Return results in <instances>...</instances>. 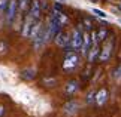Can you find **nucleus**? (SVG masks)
<instances>
[{
	"instance_id": "nucleus-1",
	"label": "nucleus",
	"mask_w": 121,
	"mask_h": 117,
	"mask_svg": "<svg viewBox=\"0 0 121 117\" xmlns=\"http://www.w3.org/2000/svg\"><path fill=\"white\" fill-rule=\"evenodd\" d=\"M82 36H84V31L81 27H76V28L72 30V34H70V42H69V46L64 50H79L81 49V45H82Z\"/></svg>"
},
{
	"instance_id": "nucleus-2",
	"label": "nucleus",
	"mask_w": 121,
	"mask_h": 117,
	"mask_svg": "<svg viewBox=\"0 0 121 117\" xmlns=\"http://www.w3.org/2000/svg\"><path fill=\"white\" fill-rule=\"evenodd\" d=\"M112 52H114V37H106L99 52V61H102V62L109 61L112 57Z\"/></svg>"
},
{
	"instance_id": "nucleus-3",
	"label": "nucleus",
	"mask_w": 121,
	"mask_h": 117,
	"mask_svg": "<svg viewBox=\"0 0 121 117\" xmlns=\"http://www.w3.org/2000/svg\"><path fill=\"white\" fill-rule=\"evenodd\" d=\"M79 65V57L75 50H67L64 55V61H63V68L64 71H73L75 68H78Z\"/></svg>"
},
{
	"instance_id": "nucleus-4",
	"label": "nucleus",
	"mask_w": 121,
	"mask_h": 117,
	"mask_svg": "<svg viewBox=\"0 0 121 117\" xmlns=\"http://www.w3.org/2000/svg\"><path fill=\"white\" fill-rule=\"evenodd\" d=\"M18 15H20V12H18V0H9V3L6 6V11H4L6 22L8 24H13Z\"/></svg>"
},
{
	"instance_id": "nucleus-5",
	"label": "nucleus",
	"mask_w": 121,
	"mask_h": 117,
	"mask_svg": "<svg viewBox=\"0 0 121 117\" xmlns=\"http://www.w3.org/2000/svg\"><path fill=\"white\" fill-rule=\"evenodd\" d=\"M42 15V2L40 0H31L29 6V16H31L35 21L40 19Z\"/></svg>"
},
{
	"instance_id": "nucleus-6",
	"label": "nucleus",
	"mask_w": 121,
	"mask_h": 117,
	"mask_svg": "<svg viewBox=\"0 0 121 117\" xmlns=\"http://www.w3.org/2000/svg\"><path fill=\"white\" fill-rule=\"evenodd\" d=\"M54 42H55V45H57V46H60V48H63V49H66L67 46H69V42H70V36L61 30L57 36L54 37Z\"/></svg>"
},
{
	"instance_id": "nucleus-7",
	"label": "nucleus",
	"mask_w": 121,
	"mask_h": 117,
	"mask_svg": "<svg viewBox=\"0 0 121 117\" xmlns=\"http://www.w3.org/2000/svg\"><path fill=\"white\" fill-rule=\"evenodd\" d=\"M33 24H35V19L27 15L24 18V21H22V24H21V36L22 37H29L30 36V30H31V27H33Z\"/></svg>"
},
{
	"instance_id": "nucleus-8",
	"label": "nucleus",
	"mask_w": 121,
	"mask_h": 117,
	"mask_svg": "<svg viewBox=\"0 0 121 117\" xmlns=\"http://www.w3.org/2000/svg\"><path fill=\"white\" fill-rule=\"evenodd\" d=\"M63 111H64L67 116H75L78 111H79V104H78L76 101H69V102H66V104H64Z\"/></svg>"
},
{
	"instance_id": "nucleus-9",
	"label": "nucleus",
	"mask_w": 121,
	"mask_h": 117,
	"mask_svg": "<svg viewBox=\"0 0 121 117\" xmlns=\"http://www.w3.org/2000/svg\"><path fill=\"white\" fill-rule=\"evenodd\" d=\"M91 46H93V43H91L90 33H84V36H82V45H81V49H79L84 57H87V53H88V50H90Z\"/></svg>"
},
{
	"instance_id": "nucleus-10",
	"label": "nucleus",
	"mask_w": 121,
	"mask_h": 117,
	"mask_svg": "<svg viewBox=\"0 0 121 117\" xmlns=\"http://www.w3.org/2000/svg\"><path fill=\"white\" fill-rule=\"evenodd\" d=\"M108 96H109V93H108V91L103 87V89H100L99 92H96V98H94V102L99 107H102V105H105L106 104V101H108Z\"/></svg>"
},
{
	"instance_id": "nucleus-11",
	"label": "nucleus",
	"mask_w": 121,
	"mask_h": 117,
	"mask_svg": "<svg viewBox=\"0 0 121 117\" xmlns=\"http://www.w3.org/2000/svg\"><path fill=\"white\" fill-rule=\"evenodd\" d=\"M79 91V83H78V80H70L67 82V85L64 86V93L66 95H75V93Z\"/></svg>"
},
{
	"instance_id": "nucleus-12",
	"label": "nucleus",
	"mask_w": 121,
	"mask_h": 117,
	"mask_svg": "<svg viewBox=\"0 0 121 117\" xmlns=\"http://www.w3.org/2000/svg\"><path fill=\"white\" fill-rule=\"evenodd\" d=\"M99 52H100V46L99 45H93L90 48V50H88V53H87L88 62H94V61L99 58Z\"/></svg>"
},
{
	"instance_id": "nucleus-13",
	"label": "nucleus",
	"mask_w": 121,
	"mask_h": 117,
	"mask_svg": "<svg viewBox=\"0 0 121 117\" xmlns=\"http://www.w3.org/2000/svg\"><path fill=\"white\" fill-rule=\"evenodd\" d=\"M21 77L24 79V80H33V79L36 77V70L35 68H26L21 71Z\"/></svg>"
},
{
	"instance_id": "nucleus-14",
	"label": "nucleus",
	"mask_w": 121,
	"mask_h": 117,
	"mask_svg": "<svg viewBox=\"0 0 121 117\" xmlns=\"http://www.w3.org/2000/svg\"><path fill=\"white\" fill-rule=\"evenodd\" d=\"M30 2L31 0H18V12L21 13H24L29 11V6H30Z\"/></svg>"
},
{
	"instance_id": "nucleus-15",
	"label": "nucleus",
	"mask_w": 121,
	"mask_h": 117,
	"mask_svg": "<svg viewBox=\"0 0 121 117\" xmlns=\"http://www.w3.org/2000/svg\"><path fill=\"white\" fill-rule=\"evenodd\" d=\"M96 37H97V42H99V43L103 42L106 37H108V30H106L105 27H100V28L96 31Z\"/></svg>"
},
{
	"instance_id": "nucleus-16",
	"label": "nucleus",
	"mask_w": 121,
	"mask_h": 117,
	"mask_svg": "<svg viewBox=\"0 0 121 117\" xmlns=\"http://www.w3.org/2000/svg\"><path fill=\"white\" fill-rule=\"evenodd\" d=\"M91 12L94 13V15H97V16H99V18H103V19H106V18H108V13H106L105 11H102V9L93 8V9H91Z\"/></svg>"
},
{
	"instance_id": "nucleus-17",
	"label": "nucleus",
	"mask_w": 121,
	"mask_h": 117,
	"mask_svg": "<svg viewBox=\"0 0 121 117\" xmlns=\"http://www.w3.org/2000/svg\"><path fill=\"white\" fill-rule=\"evenodd\" d=\"M9 0H0V16L4 13V11H6V6H8Z\"/></svg>"
},
{
	"instance_id": "nucleus-18",
	"label": "nucleus",
	"mask_w": 121,
	"mask_h": 117,
	"mask_svg": "<svg viewBox=\"0 0 121 117\" xmlns=\"http://www.w3.org/2000/svg\"><path fill=\"white\" fill-rule=\"evenodd\" d=\"M94 98H96V92H90L87 95V98H85L87 104H93V102H94Z\"/></svg>"
},
{
	"instance_id": "nucleus-19",
	"label": "nucleus",
	"mask_w": 121,
	"mask_h": 117,
	"mask_svg": "<svg viewBox=\"0 0 121 117\" xmlns=\"http://www.w3.org/2000/svg\"><path fill=\"white\" fill-rule=\"evenodd\" d=\"M8 52V43L6 42H0V55Z\"/></svg>"
},
{
	"instance_id": "nucleus-20",
	"label": "nucleus",
	"mask_w": 121,
	"mask_h": 117,
	"mask_svg": "<svg viewBox=\"0 0 121 117\" xmlns=\"http://www.w3.org/2000/svg\"><path fill=\"white\" fill-rule=\"evenodd\" d=\"M115 79H117V80H121V64L118 65V68L115 70Z\"/></svg>"
},
{
	"instance_id": "nucleus-21",
	"label": "nucleus",
	"mask_w": 121,
	"mask_h": 117,
	"mask_svg": "<svg viewBox=\"0 0 121 117\" xmlns=\"http://www.w3.org/2000/svg\"><path fill=\"white\" fill-rule=\"evenodd\" d=\"M4 113H6V108H4L3 105H0V117H3V116H4Z\"/></svg>"
},
{
	"instance_id": "nucleus-22",
	"label": "nucleus",
	"mask_w": 121,
	"mask_h": 117,
	"mask_svg": "<svg viewBox=\"0 0 121 117\" xmlns=\"http://www.w3.org/2000/svg\"><path fill=\"white\" fill-rule=\"evenodd\" d=\"M84 24H85V28H87V30H90V28H91V22H90V21H87V19H85V21H84Z\"/></svg>"
},
{
	"instance_id": "nucleus-23",
	"label": "nucleus",
	"mask_w": 121,
	"mask_h": 117,
	"mask_svg": "<svg viewBox=\"0 0 121 117\" xmlns=\"http://www.w3.org/2000/svg\"><path fill=\"white\" fill-rule=\"evenodd\" d=\"M57 2H58V3H64V2H66V0H57Z\"/></svg>"
},
{
	"instance_id": "nucleus-24",
	"label": "nucleus",
	"mask_w": 121,
	"mask_h": 117,
	"mask_svg": "<svg viewBox=\"0 0 121 117\" xmlns=\"http://www.w3.org/2000/svg\"><path fill=\"white\" fill-rule=\"evenodd\" d=\"M118 8H120V11H121V4H120V6H118Z\"/></svg>"
},
{
	"instance_id": "nucleus-25",
	"label": "nucleus",
	"mask_w": 121,
	"mask_h": 117,
	"mask_svg": "<svg viewBox=\"0 0 121 117\" xmlns=\"http://www.w3.org/2000/svg\"><path fill=\"white\" fill-rule=\"evenodd\" d=\"M120 22H121V19H120Z\"/></svg>"
}]
</instances>
